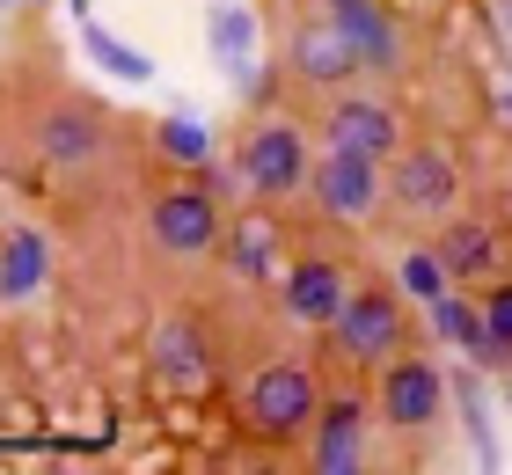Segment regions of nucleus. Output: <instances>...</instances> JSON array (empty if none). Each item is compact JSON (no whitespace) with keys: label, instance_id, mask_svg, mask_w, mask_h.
<instances>
[{"label":"nucleus","instance_id":"f257e3e1","mask_svg":"<svg viewBox=\"0 0 512 475\" xmlns=\"http://www.w3.org/2000/svg\"><path fill=\"white\" fill-rule=\"evenodd\" d=\"M125 154H132V139L110 125L103 103L81 95V88H52L30 110V125H22V161L44 169L66 198H96V190H110L125 176Z\"/></svg>","mask_w":512,"mask_h":475},{"label":"nucleus","instance_id":"f03ea898","mask_svg":"<svg viewBox=\"0 0 512 475\" xmlns=\"http://www.w3.org/2000/svg\"><path fill=\"white\" fill-rule=\"evenodd\" d=\"M315 161H322V139H315V117L308 103L286 110V103H256V117L235 139V183L249 205H264L271 220H300L308 212V183H315Z\"/></svg>","mask_w":512,"mask_h":475},{"label":"nucleus","instance_id":"7ed1b4c3","mask_svg":"<svg viewBox=\"0 0 512 475\" xmlns=\"http://www.w3.org/2000/svg\"><path fill=\"white\" fill-rule=\"evenodd\" d=\"M322 402H330V380L308 351H286V344H264L256 359H242L235 373V417L256 446H300L315 432Z\"/></svg>","mask_w":512,"mask_h":475},{"label":"nucleus","instance_id":"20e7f679","mask_svg":"<svg viewBox=\"0 0 512 475\" xmlns=\"http://www.w3.org/2000/svg\"><path fill=\"white\" fill-rule=\"evenodd\" d=\"M374 417H381V432L395 446V461H439L447 454V417H454V380L447 366L432 359L425 344H410L403 359H388L374 380Z\"/></svg>","mask_w":512,"mask_h":475},{"label":"nucleus","instance_id":"39448f33","mask_svg":"<svg viewBox=\"0 0 512 475\" xmlns=\"http://www.w3.org/2000/svg\"><path fill=\"white\" fill-rule=\"evenodd\" d=\"M410 344H425V322H417V307L388 285V271H359L344 307H337V322L322 329L330 366L352 373V380H374L388 359H403Z\"/></svg>","mask_w":512,"mask_h":475},{"label":"nucleus","instance_id":"423d86ee","mask_svg":"<svg viewBox=\"0 0 512 475\" xmlns=\"http://www.w3.org/2000/svg\"><path fill=\"white\" fill-rule=\"evenodd\" d=\"M220 234H227V212L205 183L191 176H161L147 198H139V242H147L154 271L169 278H198L220 264Z\"/></svg>","mask_w":512,"mask_h":475},{"label":"nucleus","instance_id":"0eeeda50","mask_svg":"<svg viewBox=\"0 0 512 475\" xmlns=\"http://www.w3.org/2000/svg\"><path fill=\"white\" fill-rule=\"evenodd\" d=\"M271 59H278V81H286L300 103H315V95H330V88L366 81V74H359V59H352V44L337 37V22L322 15L315 0H286V8H278Z\"/></svg>","mask_w":512,"mask_h":475},{"label":"nucleus","instance_id":"6e6552de","mask_svg":"<svg viewBox=\"0 0 512 475\" xmlns=\"http://www.w3.org/2000/svg\"><path fill=\"white\" fill-rule=\"evenodd\" d=\"M308 220L344 234V242H374V234L388 227V161L322 147L315 183H308Z\"/></svg>","mask_w":512,"mask_h":475},{"label":"nucleus","instance_id":"1a4fd4ad","mask_svg":"<svg viewBox=\"0 0 512 475\" xmlns=\"http://www.w3.org/2000/svg\"><path fill=\"white\" fill-rule=\"evenodd\" d=\"M308 117H315V139H322V147L374 154V161H388V154L417 132L410 110H403V88H388V81L330 88V95H315V103H308Z\"/></svg>","mask_w":512,"mask_h":475},{"label":"nucleus","instance_id":"9d476101","mask_svg":"<svg viewBox=\"0 0 512 475\" xmlns=\"http://www.w3.org/2000/svg\"><path fill=\"white\" fill-rule=\"evenodd\" d=\"M300 461L315 475H374V468H388L395 446H388L381 417H374V388H352V373H344V388H330V402H322L315 432L300 439Z\"/></svg>","mask_w":512,"mask_h":475},{"label":"nucleus","instance_id":"9b49d317","mask_svg":"<svg viewBox=\"0 0 512 475\" xmlns=\"http://www.w3.org/2000/svg\"><path fill=\"white\" fill-rule=\"evenodd\" d=\"M461 205V161L447 139L410 132L403 147L388 154V227H417L425 234L432 220H447Z\"/></svg>","mask_w":512,"mask_h":475},{"label":"nucleus","instance_id":"f8f14e48","mask_svg":"<svg viewBox=\"0 0 512 475\" xmlns=\"http://www.w3.org/2000/svg\"><path fill=\"white\" fill-rule=\"evenodd\" d=\"M315 8L337 22V37L352 44V59H359L366 81L403 88L417 74V37H410V22L395 15L388 0H315Z\"/></svg>","mask_w":512,"mask_h":475},{"label":"nucleus","instance_id":"ddd939ff","mask_svg":"<svg viewBox=\"0 0 512 475\" xmlns=\"http://www.w3.org/2000/svg\"><path fill=\"white\" fill-rule=\"evenodd\" d=\"M352 278H359V264L352 256H337V249H300L286 271H278V285H271V300H278V322L286 329H330L337 322V307H344V293H352Z\"/></svg>","mask_w":512,"mask_h":475},{"label":"nucleus","instance_id":"4468645a","mask_svg":"<svg viewBox=\"0 0 512 475\" xmlns=\"http://www.w3.org/2000/svg\"><path fill=\"white\" fill-rule=\"evenodd\" d=\"M147 366H154V380H161L169 395L205 388V380H213V366H220L213 322L191 315V307H169V315H154V329H147Z\"/></svg>","mask_w":512,"mask_h":475},{"label":"nucleus","instance_id":"2eb2a0df","mask_svg":"<svg viewBox=\"0 0 512 475\" xmlns=\"http://www.w3.org/2000/svg\"><path fill=\"white\" fill-rule=\"evenodd\" d=\"M374 242H381L388 285H395L410 307H432L439 293H454V271H447V256L432 249V234H417V227H381Z\"/></svg>","mask_w":512,"mask_h":475},{"label":"nucleus","instance_id":"dca6fc26","mask_svg":"<svg viewBox=\"0 0 512 475\" xmlns=\"http://www.w3.org/2000/svg\"><path fill=\"white\" fill-rule=\"evenodd\" d=\"M425 234H432V249L447 256L454 285H491V278H498V227H491V220H476V212L454 205L447 220H432Z\"/></svg>","mask_w":512,"mask_h":475},{"label":"nucleus","instance_id":"f3484780","mask_svg":"<svg viewBox=\"0 0 512 475\" xmlns=\"http://www.w3.org/2000/svg\"><path fill=\"white\" fill-rule=\"evenodd\" d=\"M205 44H213V66L227 88H249L256 74V44H264V22H256L242 0H213V15H205Z\"/></svg>","mask_w":512,"mask_h":475},{"label":"nucleus","instance_id":"a211bd4d","mask_svg":"<svg viewBox=\"0 0 512 475\" xmlns=\"http://www.w3.org/2000/svg\"><path fill=\"white\" fill-rule=\"evenodd\" d=\"M44 285H52V234L8 227V242H0V307H30Z\"/></svg>","mask_w":512,"mask_h":475},{"label":"nucleus","instance_id":"6ab92c4d","mask_svg":"<svg viewBox=\"0 0 512 475\" xmlns=\"http://www.w3.org/2000/svg\"><path fill=\"white\" fill-rule=\"evenodd\" d=\"M81 52L103 66V74H118V81H132V88H147L154 81V59L139 52V44H125V37H110L96 15H81Z\"/></svg>","mask_w":512,"mask_h":475},{"label":"nucleus","instance_id":"aec40b11","mask_svg":"<svg viewBox=\"0 0 512 475\" xmlns=\"http://www.w3.org/2000/svg\"><path fill=\"white\" fill-rule=\"evenodd\" d=\"M154 154L169 161V169H205V161H213V132H205L198 117H161L154 125Z\"/></svg>","mask_w":512,"mask_h":475},{"label":"nucleus","instance_id":"412c9836","mask_svg":"<svg viewBox=\"0 0 512 475\" xmlns=\"http://www.w3.org/2000/svg\"><path fill=\"white\" fill-rule=\"evenodd\" d=\"M476 300H483V322H491V337H498V344L512 351V278L498 271V278H491V285H483V293H476Z\"/></svg>","mask_w":512,"mask_h":475},{"label":"nucleus","instance_id":"4be33fe9","mask_svg":"<svg viewBox=\"0 0 512 475\" xmlns=\"http://www.w3.org/2000/svg\"><path fill=\"white\" fill-rule=\"evenodd\" d=\"M491 117H498V132L512 139V66H505V81H498V103H491Z\"/></svg>","mask_w":512,"mask_h":475},{"label":"nucleus","instance_id":"5701e85b","mask_svg":"<svg viewBox=\"0 0 512 475\" xmlns=\"http://www.w3.org/2000/svg\"><path fill=\"white\" fill-rule=\"evenodd\" d=\"M498 22H505V37H512V0H505V8H498Z\"/></svg>","mask_w":512,"mask_h":475},{"label":"nucleus","instance_id":"b1692460","mask_svg":"<svg viewBox=\"0 0 512 475\" xmlns=\"http://www.w3.org/2000/svg\"><path fill=\"white\" fill-rule=\"evenodd\" d=\"M505 417H512V366H505Z\"/></svg>","mask_w":512,"mask_h":475},{"label":"nucleus","instance_id":"393cba45","mask_svg":"<svg viewBox=\"0 0 512 475\" xmlns=\"http://www.w3.org/2000/svg\"><path fill=\"white\" fill-rule=\"evenodd\" d=\"M66 8H74V22H81V15H88V0H66Z\"/></svg>","mask_w":512,"mask_h":475}]
</instances>
